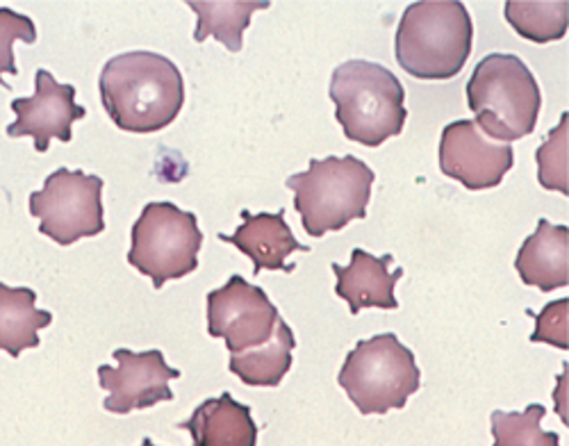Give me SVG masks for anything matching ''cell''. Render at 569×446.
<instances>
[{"label":"cell","instance_id":"1","mask_svg":"<svg viewBox=\"0 0 569 446\" xmlns=\"http://www.w3.org/2000/svg\"><path fill=\"white\" fill-rule=\"evenodd\" d=\"M101 101L117 128L158 132L182 110L184 82L178 67L158 53L132 51L112 58L101 73Z\"/></svg>","mask_w":569,"mask_h":446},{"label":"cell","instance_id":"20","mask_svg":"<svg viewBox=\"0 0 569 446\" xmlns=\"http://www.w3.org/2000/svg\"><path fill=\"white\" fill-rule=\"evenodd\" d=\"M506 19L517 34L547 43L567 34L569 3L567 0H508Z\"/></svg>","mask_w":569,"mask_h":446},{"label":"cell","instance_id":"21","mask_svg":"<svg viewBox=\"0 0 569 446\" xmlns=\"http://www.w3.org/2000/svg\"><path fill=\"white\" fill-rule=\"evenodd\" d=\"M547 410L540 404H531L521 413H492V446H560V435L542 430Z\"/></svg>","mask_w":569,"mask_h":446},{"label":"cell","instance_id":"16","mask_svg":"<svg viewBox=\"0 0 569 446\" xmlns=\"http://www.w3.org/2000/svg\"><path fill=\"white\" fill-rule=\"evenodd\" d=\"M178 428L192 433L194 446H256L258 426L251 417V408L237 404L228 392L219 399L203 402L192 419Z\"/></svg>","mask_w":569,"mask_h":446},{"label":"cell","instance_id":"14","mask_svg":"<svg viewBox=\"0 0 569 446\" xmlns=\"http://www.w3.org/2000/svg\"><path fill=\"white\" fill-rule=\"evenodd\" d=\"M390 265L392 256L376 258L362 249L353 251L351 265H333V274L338 278L336 291L349 304L351 315H358L365 308H399L395 287L403 276V269L390 271Z\"/></svg>","mask_w":569,"mask_h":446},{"label":"cell","instance_id":"13","mask_svg":"<svg viewBox=\"0 0 569 446\" xmlns=\"http://www.w3.org/2000/svg\"><path fill=\"white\" fill-rule=\"evenodd\" d=\"M219 239L237 246L244 256H249L256 274L262 269L292 271L295 267L284 265V260L295 251H310V246H303L292 235L290 226L284 224V210H278L276 215H251L249 210H242V226L234 228L232 235H219Z\"/></svg>","mask_w":569,"mask_h":446},{"label":"cell","instance_id":"8","mask_svg":"<svg viewBox=\"0 0 569 446\" xmlns=\"http://www.w3.org/2000/svg\"><path fill=\"white\" fill-rule=\"evenodd\" d=\"M103 180L82 171L58 169L43 182L41 191L30 194V215L39 219V232L71 246L82 237L101 235Z\"/></svg>","mask_w":569,"mask_h":446},{"label":"cell","instance_id":"4","mask_svg":"<svg viewBox=\"0 0 569 446\" xmlns=\"http://www.w3.org/2000/svg\"><path fill=\"white\" fill-rule=\"evenodd\" d=\"M469 110L479 128L501 143L536 130L542 93L536 76L517 56L492 53L473 69L467 82Z\"/></svg>","mask_w":569,"mask_h":446},{"label":"cell","instance_id":"5","mask_svg":"<svg viewBox=\"0 0 569 446\" xmlns=\"http://www.w3.org/2000/svg\"><path fill=\"white\" fill-rule=\"evenodd\" d=\"M373 171L358 158L310 160V169L288 178L295 191V210L312 237L342 230L356 219L367 217Z\"/></svg>","mask_w":569,"mask_h":446},{"label":"cell","instance_id":"15","mask_svg":"<svg viewBox=\"0 0 569 446\" xmlns=\"http://www.w3.org/2000/svg\"><path fill=\"white\" fill-rule=\"evenodd\" d=\"M519 278L542 291L569 285V228L538 221V230L521 244L515 260Z\"/></svg>","mask_w":569,"mask_h":446},{"label":"cell","instance_id":"6","mask_svg":"<svg viewBox=\"0 0 569 446\" xmlns=\"http://www.w3.org/2000/svg\"><path fill=\"white\" fill-rule=\"evenodd\" d=\"M338 383L362 415L401 410L419 392L421 371L408 346L397 335L383 333L356 344L347 356Z\"/></svg>","mask_w":569,"mask_h":446},{"label":"cell","instance_id":"3","mask_svg":"<svg viewBox=\"0 0 569 446\" xmlns=\"http://www.w3.org/2000/svg\"><path fill=\"white\" fill-rule=\"evenodd\" d=\"M330 101L345 137L376 148L401 135L406 112V89L399 78L373 62L351 60L340 65L330 78Z\"/></svg>","mask_w":569,"mask_h":446},{"label":"cell","instance_id":"2","mask_svg":"<svg viewBox=\"0 0 569 446\" xmlns=\"http://www.w3.org/2000/svg\"><path fill=\"white\" fill-rule=\"evenodd\" d=\"M473 23L456 0L412 3L397 30V62L419 80L458 76L471 53Z\"/></svg>","mask_w":569,"mask_h":446},{"label":"cell","instance_id":"18","mask_svg":"<svg viewBox=\"0 0 569 446\" xmlns=\"http://www.w3.org/2000/svg\"><path fill=\"white\" fill-rule=\"evenodd\" d=\"M297 346L292 328L278 319L273 335L258 349L230 356V371L251 387H276L292 367V351Z\"/></svg>","mask_w":569,"mask_h":446},{"label":"cell","instance_id":"7","mask_svg":"<svg viewBox=\"0 0 569 446\" xmlns=\"http://www.w3.org/2000/svg\"><path fill=\"white\" fill-rule=\"evenodd\" d=\"M203 235L194 212L173 204H149L132 226L128 262L153 280L164 283L197 271Z\"/></svg>","mask_w":569,"mask_h":446},{"label":"cell","instance_id":"22","mask_svg":"<svg viewBox=\"0 0 569 446\" xmlns=\"http://www.w3.org/2000/svg\"><path fill=\"white\" fill-rule=\"evenodd\" d=\"M567 130L569 115L560 117V123L549 132V139L538 148V176L545 189L569 194L567 182Z\"/></svg>","mask_w":569,"mask_h":446},{"label":"cell","instance_id":"25","mask_svg":"<svg viewBox=\"0 0 569 446\" xmlns=\"http://www.w3.org/2000/svg\"><path fill=\"white\" fill-rule=\"evenodd\" d=\"M141 446H156L151 439H144V442H141Z\"/></svg>","mask_w":569,"mask_h":446},{"label":"cell","instance_id":"24","mask_svg":"<svg viewBox=\"0 0 569 446\" xmlns=\"http://www.w3.org/2000/svg\"><path fill=\"white\" fill-rule=\"evenodd\" d=\"M567 313H569V299H560L549 304L540 315L529 313L536 317V330L531 335V341H547L558 349H569L567 339Z\"/></svg>","mask_w":569,"mask_h":446},{"label":"cell","instance_id":"9","mask_svg":"<svg viewBox=\"0 0 569 446\" xmlns=\"http://www.w3.org/2000/svg\"><path fill=\"white\" fill-rule=\"evenodd\" d=\"M278 319V310L264 289L242 276H232L221 289L208 294V333L223 337L232 356L267 344Z\"/></svg>","mask_w":569,"mask_h":446},{"label":"cell","instance_id":"11","mask_svg":"<svg viewBox=\"0 0 569 446\" xmlns=\"http://www.w3.org/2000/svg\"><path fill=\"white\" fill-rule=\"evenodd\" d=\"M508 143L492 141L473 121L449 123L440 139V169L467 189H492L512 169Z\"/></svg>","mask_w":569,"mask_h":446},{"label":"cell","instance_id":"10","mask_svg":"<svg viewBox=\"0 0 569 446\" xmlns=\"http://www.w3.org/2000/svg\"><path fill=\"white\" fill-rule=\"evenodd\" d=\"M114 360V369L110 365L99 367L101 387L108 392L103 404L108 413L128 415L173 399L169 380L180 378V371L169 367L160 351L132 354L128 349H117Z\"/></svg>","mask_w":569,"mask_h":446},{"label":"cell","instance_id":"19","mask_svg":"<svg viewBox=\"0 0 569 446\" xmlns=\"http://www.w3.org/2000/svg\"><path fill=\"white\" fill-rule=\"evenodd\" d=\"M199 17L194 39L206 41L208 37H217L228 51H242V37L251 23L253 12L267 10L269 3L260 0H189Z\"/></svg>","mask_w":569,"mask_h":446},{"label":"cell","instance_id":"23","mask_svg":"<svg viewBox=\"0 0 569 446\" xmlns=\"http://www.w3.org/2000/svg\"><path fill=\"white\" fill-rule=\"evenodd\" d=\"M14 41H26V43H34L37 41V28L32 23V19L8 10V8H0V85L6 89H10V85L3 82L6 73L17 76V62H14Z\"/></svg>","mask_w":569,"mask_h":446},{"label":"cell","instance_id":"17","mask_svg":"<svg viewBox=\"0 0 569 446\" xmlns=\"http://www.w3.org/2000/svg\"><path fill=\"white\" fill-rule=\"evenodd\" d=\"M34 301L32 289L0 283V351L19 358L26 349L39 346V330L51 326L53 315L37 310Z\"/></svg>","mask_w":569,"mask_h":446},{"label":"cell","instance_id":"12","mask_svg":"<svg viewBox=\"0 0 569 446\" xmlns=\"http://www.w3.org/2000/svg\"><path fill=\"white\" fill-rule=\"evenodd\" d=\"M17 121L8 126L10 137H32L39 153L49 151L51 139L71 141L73 121L87 112L76 103V87L62 85L46 69L34 76V96L12 101Z\"/></svg>","mask_w":569,"mask_h":446}]
</instances>
